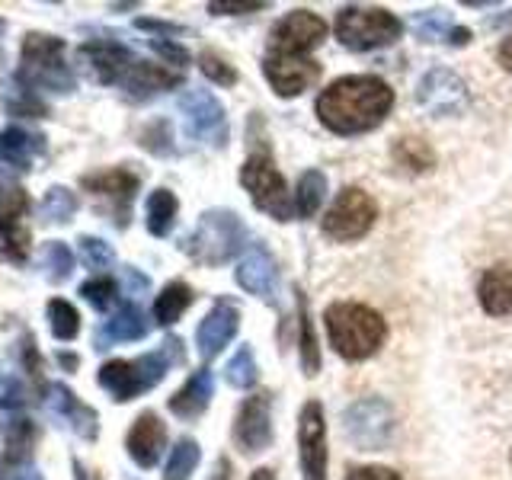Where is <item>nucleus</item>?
<instances>
[{"label": "nucleus", "instance_id": "1", "mask_svg": "<svg viewBox=\"0 0 512 480\" xmlns=\"http://www.w3.org/2000/svg\"><path fill=\"white\" fill-rule=\"evenodd\" d=\"M394 106V93L381 77H340L317 96V116L336 135L372 132Z\"/></svg>", "mask_w": 512, "mask_h": 480}, {"label": "nucleus", "instance_id": "2", "mask_svg": "<svg viewBox=\"0 0 512 480\" xmlns=\"http://www.w3.org/2000/svg\"><path fill=\"white\" fill-rule=\"evenodd\" d=\"M324 320H327V336L333 349L349 362L375 356L378 346L384 343V333H388V324L381 320V314L356 301L330 304Z\"/></svg>", "mask_w": 512, "mask_h": 480}, {"label": "nucleus", "instance_id": "3", "mask_svg": "<svg viewBox=\"0 0 512 480\" xmlns=\"http://www.w3.org/2000/svg\"><path fill=\"white\" fill-rule=\"evenodd\" d=\"M183 359H186L183 343L176 340V336H170L157 352H148V356H141L135 362H128V359L106 362L100 368V384L116 400H132L148 388H154V384H160V378L167 375V368Z\"/></svg>", "mask_w": 512, "mask_h": 480}, {"label": "nucleus", "instance_id": "4", "mask_svg": "<svg viewBox=\"0 0 512 480\" xmlns=\"http://www.w3.org/2000/svg\"><path fill=\"white\" fill-rule=\"evenodd\" d=\"M20 84L52 93L74 90V71L64 58V42L58 36H42V32L26 36L20 52Z\"/></svg>", "mask_w": 512, "mask_h": 480}, {"label": "nucleus", "instance_id": "5", "mask_svg": "<svg viewBox=\"0 0 512 480\" xmlns=\"http://www.w3.org/2000/svg\"><path fill=\"white\" fill-rule=\"evenodd\" d=\"M247 240V228L234 212L228 208H212L199 218V228L189 234V240L183 244V250L192 256L196 263L205 266H221L237 256V250L244 247Z\"/></svg>", "mask_w": 512, "mask_h": 480}, {"label": "nucleus", "instance_id": "6", "mask_svg": "<svg viewBox=\"0 0 512 480\" xmlns=\"http://www.w3.org/2000/svg\"><path fill=\"white\" fill-rule=\"evenodd\" d=\"M336 36L352 52H368L400 39V23L381 7H343L336 13Z\"/></svg>", "mask_w": 512, "mask_h": 480}, {"label": "nucleus", "instance_id": "7", "mask_svg": "<svg viewBox=\"0 0 512 480\" xmlns=\"http://www.w3.org/2000/svg\"><path fill=\"white\" fill-rule=\"evenodd\" d=\"M240 183L250 192L253 205L276 221L292 218V202H288V186L282 173L276 170L269 157H250L244 170H240Z\"/></svg>", "mask_w": 512, "mask_h": 480}, {"label": "nucleus", "instance_id": "8", "mask_svg": "<svg viewBox=\"0 0 512 480\" xmlns=\"http://www.w3.org/2000/svg\"><path fill=\"white\" fill-rule=\"evenodd\" d=\"M378 218L375 199L362 189H343L340 199L330 205V212L324 218V234L333 240H359L362 234L372 231V224Z\"/></svg>", "mask_w": 512, "mask_h": 480}, {"label": "nucleus", "instance_id": "9", "mask_svg": "<svg viewBox=\"0 0 512 480\" xmlns=\"http://www.w3.org/2000/svg\"><path fill=\"white\" fill-rule=\"evenodd\" d=\"M343 423H346V436L352 445L378 452V448L388 445L394 432V413L381 397H365L346 410Z\"/></svg>", "mask_w": 512, "mask_h": 480}, {"label": "nucleus", "instance_id": "10", "mask_svg": "<svg viewBox=\"0 0 512 480\" xmlns=\"http://www.w3.org/2000/svg\"><path fill=\"white\" fill-rule=\"evenodd\" d=\"M327 36V23L314 16L311 10H295L282 16V20L272 26L269 32V52H282V55H304L311 52L314 45H320Z\"/></svg>", "mask_w": 512, "mask_h": 480}, {"label": "nucleus", "instance_id": "11", "mask_svg": "<svg viewBox=\"0 0 512 480\" xmlns=\"http://www.w3.org/2000/svg\"><path fill=\"white\" fill-rule=\"evenodd\" d=\"M416 100L426 112L432 116H461L468 109V84L445 68H432L423 80H420V90H416Z\"/></svg>", "mask_w": 512, "mask_h": 480}, {"label": "nucleus", "instance_id": "12", "mask_svg": "<svg viewBox=\"0 0 512 480\" xmlns=\"http://www.w3.org/2000/svg\"><path fill=\"white\" fill-rule=\"evenodd\" d=\"M298 445H301V474L304 480H327V426L324 407L311 400L298 420Z\"/></svg>", "mask_w": 512, "mask_h": 480}, {"label": "nucleus", "instance_id": "13", "mask_svg": "<svg viewBox=\"0 0 512 480\" xmlns=\"http://www.w3.org/2000/svg\"><path fill=\"white\" fill-rule=\"evenodd\" d=\"M180 112L186 116L189 132L199 141L218 144V148L228 141V116H224V106L208 90H186L180 96Z\"/></svg>", "mask_w": 512, "mask_h": 480}, {"label": "nucleus", "instance_id": "14", "mask_svg": "<svg viewBox=\"0 0 512 480\" xmlns=\"http://www.w3.org/2000/svg\"><path fill=\"white\" fill-rule=\"evenodd\" d=\"M263 71H266V80L272 84V90L279 96H298L320 77V68L311 58L282 55V52H269L263 58Z\"/></svg>", "mask_w": 512, "mask_h": 480}, {"label": "nucleus", "instance_id": "15", "mask_svg": "<svg viewBox=\"0 0 512 480\" xmlns=\"http://www.w3.org/2000/svg\"><path fill=\"white\" fill-rule=\"evenodd\" d=\"M234 439L247 455L263 452L272 442V397L269 394H253L244 400V407H240L237 423H234Z\"/></svg>", "mask_w": 512, "mask_h": 480}, {"label": "nucleus", "instance_id": "16", "mask_svg": "<svg viewBox=\"0 0 512 480\" xmlns=\"http://www.w3.org/2000/svg\"><path fill=\"white\" fill-rule=\"evenodd\" d=\"M77 55L84 61V68L93 74L96 84H122L138 61L125 45H116V42H87V45H80Z\"/></svg>", "mask_w": 512, "mask_h": 480}, {"label": "nucleus", "instance_id": "17", "mask_svg": "<svg viewBox=\"0 0 512 480\" xmlns=\"http://www.w3.org/2000/svg\"><path fill=\"white\" fill-rule=\"evenodd\" d=\"M237 327H240V311L234 308L231 301H218L215 308L208 311V317L199 324V333H196L202 359H215L218 352L234 340Z\"/></svg>", "mask_w": 512, "mask_h": 480}, {"label": "nucleus", "instance_id": "18", "mask_svg": "<svg viewBox=\"0 0 512 480\" xmlns=\"http://www.w3.org/2000/svg\"><path fill=\"white\" fill-rule=\"evenodd\" d=\"M87 192L93 196H103L116 205V215H119V224H125L128 212H132V199L138 192V176L128 173V170H106V173H90L80 180Z\"/></svg>", "mask_w": 512, "mask_h": 480}, {"label": "nucleus", "instance_id": "19", "mask_svg": "<svg viewBox=\"0 0 512 480\" xmlns=\"http://www.w3.org/2000/svg\"><path fill=\"white\" fill-rule=\"evenodd\" d=\"M237 282L240 288H247L250 295L256 298H266L272 301L276 298V285H279V269H276V260L263 250V247H253L244 260L237 263Z\"/></svg>", "mask_w": 512, "mask_h": 480}, {"label": "nucleus", "instance_id": "20", "mask_svg": "<svg viewBox=\"0 0 512 480\" xmlns=\"http://www.w3.org/2000/svg\"><path fill=\"white\" fill-rule=\"evenodd\" d=\"M167 445V429L157 413H141L132 432H128V455L135 458L138 468H154L160 452Z\"/></svg>", "mask_w": 512, "mask_h": 480}, {"label": "nucleus", "instance_id": "21", "mask_svg": "<svg viewBox=\"0 0 512 480\" xmlns=\"http://www.w3.org/2000/svg\"><path fill=\"white\" fill-rule=\"evenodd\" d=\"M212 391H215L212 372H208V368H199V372H192V378L170 397V410L176 416H183V420H196V416L208 407V400H212Z\"/></svg>", "mask_w": 512, "mask_h": 480}, {"label": "nucleus", "instance_id": "22", "mask_svg": "<svg viewBox=\"0 0 512 480\" xmlns=\"http://www.w3.org/2000/svg\"><path fill=\"white\" fill-rule=\"evenodd\" d=\"M180 74L176 71H164L160 64H151V61H135V68L128 71V77L122 80V87L132 93V96H151V93H160V90H170L180 84Z\"/></svg>", "mask_w": 512, "mask_h": 480}, {"label": "nucleus", "instance_id": "23", "mask_svg": "<svg viewBox=\"0 0 512 480\" xmlns=\"http://www.w3.org/2000/svg\"><path fill=\"white\" fill-rule=\"evenodd\" d=\"M480 304L487 314H512V266H496L480 279Z\"/></svg>", "mask_w": 512, "mask_h": 480}, {"label": "nucleus", "instance_id": "24", "mask_svg": "<svg viewBox=\"0 0 512 480\" xmlns=\"http://www.w3.org/2000/svg\"><path fill=\"white\" fill-rule=\"evenodd\" d=\"M413 29L423 42H452V45L471 42V29L455 26L445 13H436V10L413 13Z\"/></svg>", "mask_w": 512, "mask_h": 480}, {"label": "nucleus", "instance_id": "25", "mask_svg": "<svg viewBox=\"0 0 512 480\" xmlns=\"http://www.w3.org/2000/svg\"><path fill=\"white\" fill-rule=\"evenodd\" d=\"M148 333V320L135 308V304H122V308L106 320L100 330V346L103 343H135Z\"/></svg>", "mask_w": 512, "mask_h": 480}, {"label": "nucleus", "instance_id": "26", "mask_svg": "<svg viewBox=\"0 0 512 480\" xmlns=\"http://www.w3.org/2000/svg\"><path fill=\"white\" fill-rule=\"evenodd\" d=\"M189 304H192V288L186 282H170L154 301V320L160 327H170L183 317Z\"/></svg>", "mask_w": 512, "mask_h": 480}, {"label": "nucleus", "instance_id": "27", "mask_svg": "<svg viewBox=\"0 0 512 480\" xmlns=\"http://www.w3.org/2000/svg\"><path fill=\"white\" fill-rule=\"evenodd\" d=\"M36 151H42V138H32L26 135L23 128H7L4 135H0V157L7 160V164L13 167H29L32 157H36Z\"/></svg>", "mask_w": 512, "mask_h": 480}, {"label": "nucleus", "instance_id": "28", "mask_svg": "<svg viewBox=\"0 0 512 480\" xmlns=\"http://www.w3.org/2000/svg\"><path fill=\"white\" fill-rule=\"evenodd\" d=\"M36 445V426L29 420H10L4 426V461L7 464H26Z\"/></svg>", "mask_w": 512, "mask_h": 480}, {"label": "nucleus", "instance_id": "29", "mask_svg": "<svg viewBox=\"0 0 512 480\" xmlns=\"http://www.w3.org/2000/svg\"><path fill=\"white\" fill-rule=\"evenodd\" d=\"M295 301H298V320H301V365H304V375H317L320 352H317V336H314V324H311L308 298H304L301 288H295Z\"/></svg>", "mask_w": 512, "mask_h": 480}, {"label": "nucleus", "instance_id": "30", "mask_svg": "<svg viewBox=\"0 0 512 480\" xmlns=\"http://www.w3.org/2000/svg\"><path fill=\"white\" fill-rule=\"evenodd\" d=\"M0 253L13 263H23L29 253V231L20 218L0 215Z\"/></svg>", "mask_w": 512, "mask_h": 480}, {"label": "nucleus", "instance_id": "31", "mask_svg": "<svg viewBox=\"0 0 512 480\" xmlns=\"http://www.w3.org/2000/svg\"><path fill=\"white\" fill-rule=\"evenodd\" d=\"M176 221V196L170 189H157L148 199V231L154 237H167Z\"/></svg>", "mask_w": 512, "mask_h": 480}, {"label": "nucleus", "instance_id": "32", "mask_svg": "<svg viewBox=\"0 0 512 480\" xmlns=\"http://www.w3.org/2000/svg\"><path fill=\"white\" fill-rule=\"evenodd\" d=\"M394 157L400 167H407L413 173H426V170H432V164H436V154H432V148L423 138H400L394 148Z\"/></svg>", "mask_w": 512, "mask_h": 480}, {"label": "nucleus", "instance_id": "33", "mask_svg": "<svg viewBox=\"0 0 512 480\" xmlns=\"http://www.w3.org/2000/svg\"><path fill=\"white\" fill-rule=\"evenodd\" d=\"M295 196H298V215L301 218H311L317 208H320V202H324V196H327V176L320 173V170L304 173Z\"/></svg>", "mask_w": 512, "mask_h": 480}, {"label": "nucleus", "instance_id": "34", "mask_svg": "<svg viewBox=\"0 0 512 480\" xmlns=\"http://www.w3.org/2000/svg\"><path fill=\"white\" fill-rule=\"evenodd\" d=\"M48 324H52V333L58 336V340H74V336L80 333V314L74 304H68L64 298H52L48 301Z\"/></svg>", "mask_w": 512, "mask_h": 480}, {"label": "nucleus", "instance_id": "35", "mask_svg": "<svg viewBox=\"0 0 512 480\" xmlns=\"http://www.w3.org/2000/svg\"><path fill=\"white\" fill-rule=\"evenodd\" d=\"M199 464V445L196 439H180L173 448V455L167 461V471L164 480H189V474L196 471Z\"/></svg>", "mask_w": 512, "mask_h": 480}, {"label": "nucleus", "instance_id": "36", "mask_svg": "<svg viewBox=\"0 0 512 480\" xmlns=\"http://www.w3.org/2000/svg\"><path fill=\"white\" fill-rule=\"evenodd\" d=\"M74 212H77V199H74V192H71V189L52 186V189L45 192V199H42V218H45V221L64 224V221H71Z\"/></svg>", "mask_w": 512, "mask_h": 480}, {"label": "nucleus", "instance_id": "37", "mask_svg": "<svg viewBox=\"0 0 512 480\" xmlns=\"http://www.w3.org/2000/svg\"><path fill=\"white\" fill-rule=\"evenodd\" d=\"M256 378H260V368L253 362V349L250 346H240L237 356L228 362V381L234 388H253Z\"/></svg>", "mask_w": 512, "mask_h": 480}, {"label": "nucleus", "instance_id": "38", "mask_svg": "<svg viewBox=\"0 0 512 480\" xmlns=\"http://www.w3.org/2000/svg\"><path fill=\"white\" fill-rule=\"evenodd\" d=\"M77 250H80V260H84L90 269H109L112 263H116V250H112L100 237H90V234L80 237Z\"/></svg>", "mask_w": 512, "mask_h": 480}, {"label": "nucleus", "instance_id": "39", "mask_svg": "<svg viewBox=\"0 0 512 480\" xmlns=\"http://www.w3.org/2000/svg\"><path fill=\"white\" fill-rule=\"evenodd\" d=\"M45 269H48V276H52V282H61V279L71 276L74 256L68 247L61 244V240H52V244L45 247Z\"/></svg>", "mask_w": 512, "mask_h": 480}, {"label": "nucleus", "instance_id": "40", "mask_svg": "<svg viewBox=\"0 0 512 480\" xmlns=\"http://www.w3.org/2000/svg\"><path fill=\"white\" fill-rule=\"evenodd\" d=\"M80 295H84L93 308H109L112 301H116V282L112 279H90V282H84L80 285Z\"/></svg>", "mask_w": 512, "mask_h": 480}, {"label": "nucleus", "instance_id": "41", "mask_svg": "<svg viewBox=\"0 0 512 480\" xmlns=\"http://www.w3.org/2000/svg\"><path fill=\"white\" fill-rule=\"evenodd\" d=\"M199 68H202V74L208 77V80H215V84H221V87H231L234 80H237V74H234V68L228 61H221L218 55H212V52H205L202 58H199Z\"/></svg>", "mask_w": 512, "mask_h": 480}, {"label": "nucleus", "instance_id": "42", "mask_svg": "<svg viewBox=\"0 0 512 480\" xmlns=\"http://www.w3.org/2000/svg\"><path fill=\"white\" fill-rule=\"evenodd\" d=\"M29 208V199L23 189H4L0 192V215H13V218H23Z\"/></svg>", "mask_w": 512, "mask_h": 480}, {"label": "nucleus", "instance_id": "43", "mask_svg": "<svg viewBox=\"0 0 512 480\" xmlns=\"http://www.w3.org/2000/svg\"><path fill=\"white\" fill-rule=\"evenodd\" d=\"M151 48H154V52L160 55V58H164V61H170V64H176V68H183V64L189 61V52H186V48L183 45H176V42H170V39H151Z\"/></svg>", "mask_w": 512, "mask_h": 480}, {"label": "nucleus", "instance_id": "44", "mask_svg": "<svg viewBox=\"0 0 512 480\" xmlns=\"http://www.w3.org/2000/svg\"><path fill=\"white\" fill-rule=\"evenodd\" d=\"M346 480H400L397 471L391 468H378V464H368V468H352Z\"/></svg>", "mask_w": 512, "mask_h": 480}, {"label": "nucleus", "instance_id": "45", "mask_svg": "<svg viewBox=\"0 0 512 480\" xmlns=\"http://www.w3.org/2000/svg\"><path fill=\"white\" fill-rule=\"evenodd\" d=\"M263 7H266L263 0H250V4H218L215 0V4H208L212 13H253V10H263Z\"/></svg>", "mask_w": 512, "mask_h": 480}, {"label": "nucleus", "instance_id": "46", "mask_svg": "<svg viewBox=\"0 0 512 480\" xmlns=\"http://www.w3.org/2000/svg\"><path fill=\"white\" fill-rule=\"evenodd\" d=\"M208 480H231V461H228V458H218L215 474L208 477Z\"/></svg>", "mask_w": 512, "mask_h": 480}, {"label": "nucleus", "instance_id": "47", "mask_svg": "<svg viewBox=\"0 0 512 480\" xmlns=\"http://www.w3.org/2000/svg\"><path fill=\"white\" fill-rule=\"evenodd\" d=\"M500 64L506 71H512V36L500 45Z\"/></svg>", "mask_w": 512, "mask_h": 480}, {"label": "nucleus", "instance_id": "48", "mask_svg": "<svg viewBox=\"0 0 512 480\" xmlns=\"http://www.w3.org/2000/svg\"><path fill=\"white\" fill-rule=\"evenodd\" d=\"M7 480H42V477H39V471H32V468H23V471L10 474Z\"/></svg>", "mask_w": 512, "mask_h": 480}, {"label": "nucleus", "instance_id": "49", "mask_svg": "<svg viewBox=\"0 0 512 480\" xmlns=\"http://www.w3.org/2000/svg\"><path fill=\"white\" fill-rule=\"evenodd\" d=\"M250 480H272V471H253Z\"/></svg>", "mask_w": 512, "mask_h": 480}, {"label": "nucleus", "instance_id": "50", "mask_svg": "<svg viewBox=\"0 0 512 480\" xmlns=\"http://www.w3.org/2000/svg\"><path fill=\"white\" fill-rule=\"evenodd\" d=\"M0 29H4V20H0Z\"/></svg>", "mask_w": 512, "mask_h": 480}, {"label": "nucleus", "instance_id": "51", "mask_svg": "<svg viewBox=\"0 0 512 480\" xmlns=\"http://www.w3.org/2000/svg\"><path fill=\"white\" fill-rule=\"evenodd\" d=\"M509 20H512V13H509Z\"/></svg>", "mask_w": 512, "mask_h": 480}]
</instances>
